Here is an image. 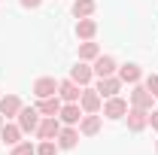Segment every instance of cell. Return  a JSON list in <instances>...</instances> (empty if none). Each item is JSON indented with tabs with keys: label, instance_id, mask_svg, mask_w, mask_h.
Masks as SVG:
<instances>
[{
	"label": "cell",
	"instance_id": "1",
	"mask_svg": "<svg viewBox=\"0 0 158 155\" xmlns=\"http://www.w3.org/2000/svg\"><path fill=\"white\" fill-rule=\"evenodd\" d=\"M128 103H131V107H140V110H155V97H152V91H149L143 82H134V85H131Z\"/></svg>",
	"mask_w": 158,
	"mask_h": 155
},
{
	"label": "cell",
	"instance_id": "23",
	"mask_svg": "<svg viewBox=\"0 0 158 155\" xmlns=\"http://www.w3.org/2000/svg\"><path fill=\"white\" fill-rule=\"evenodd\" d=\"M37 155H58V143H55V140H40L37 143Z\"/></svg>",
	"mask_w": 158,
	"mask_h": 155
},
{
	"label": "cell",
	"instance_id": "16",
	"mask_svg": "<svg viewBox=\"0 0 158 155\" xmlns=\"http://www.w3.org/2000/svg\"><path fill=\"white\" fill-rule=\"evenodd\" d=\"M61 107H64V100H61L58 94H52V97H40V100H37L40 116H58Z\"/></svg>",
	"mask_w": 158,
	"mask_h": 155
},
{
	"label": "cell",
	"instance_id": "7",
	"mask_svg": "<svg viewBox=\"0 0 158 155\" xmlns=\"http://www.w3.org/2000/svg\"><path fill=\"white\" fill-rule=\"evenodd\" d=\"M91 70H94V76H116L118 73V64H116V58L113 55H98L94 58V64H91Z\"/></svg>",
	"mask_w": 158,
	"mask_h": 155
},
{
	"label": "cell",
	"instance_id": "8",
	"mask_svg": "<svg viewBox=\"0 0 158 155\" xmlns=\"http://www.w3.org/2000/svg\"><path fill=\"white\" fill-rule=\"evenodd\" d=\"M79 94H82V85H76L73 79H61L58 82V97L64 103H79Z\"/></svg>",
	"mask_w": 158,
	"mask_h": 155
},
{
	"label": "cell",
	"instance_id": "2",
	"mask_svg": "<svg viewBox=\"0 0 158 155\" xmlns=\"http://www.w3.org/2000/svg\"><path fill=\"white\" fill-rule=\"evenodd\" d=\"M149 113H152V110H140V107H128V113H125V122H128V131H134V134L146 131V128H149Z\"/></svg>",
	"mask_w": 158,
	"mask_h": 155
},
{
	"label": "cell",
	"instance_id": "11",
	"mask_svg": "<svg viewBox=\"0 0 158 155\" xmlns=\"http://www.w3.org/2000/svg\"><path fill=\"white\" fill-rule=\"evenodd\" d=\"M52 94H58V79L55 76H40L37 82H34V97H52Z\"/></svg>",
	"mask_w": 158,
	"mask_h": 155
},
{
	"label": "cell",
	"instance_id": "26",
	"mask_svg": "<svg viewBox=\"0 0 158 155\" xmlns=\"http://www.w3.org/2000/svg\"><path fill=\"white\" fill-rule=\"evenodd\" d=\"M21 6H24V9H37L40 3H43V0H19Z\"/></svg>",
	"mask_w": 158,
	"mask_h": 155
},
{
	"label": "cell",
	"instance_id": "18",
	"mask_svg": "<svg viewBox=\"0 0 158 155\" xmlns=\"http://www.w3.org/2000/svg\"><path fill=\"white\" fill-rule=\"evenodd\" d=\"M21 134H24V131L19 128V122H15V125H12V122H3V128H0V137H3L6 146H15L21 140Z\"/></svg>",
	"mask_w": 158,
	"mask_h": 155
},
{
	"label": "cell",
	"instance_id": "19",
	"mask_svg": "<svg viewBox=\"0 0 158 155\" xmlns=\"http://www.w3.org/2000/svg\"><path fill=\"white\" fill-rule=\"evenodd\" d=\"M94 34H98V21L94 19H79L76 21V37L79 40H94Z\"/></svg>",
	"mask_w": 158,
	"mask_h": 155
},
{
	"label": "cell",
	"instance_id": "13",
	"mask_svg": "<svg viewBox=\"0 0 158 155\" xmlns=\"http://www.w3.org/2000/svg\"><path fill=\"white\" fill-rule=\"evenodd\" d=\"M21 107H24V103H21L19 94H3L0 97V113H3V119H15Z\"/></svg>",
	"mask_w": 158,
	"mask_h": 155
},
{
	"label": "cell",
	"instance_id": "3",
	"mask_svg": "<svg viewBox=\"0 0 158 155\" xmlns=\"http://www.w3.org/2000/svg\"><path fill=\"white\" fill-rule=\"evenodd\" d=\"M128 107H131V103H128L125 97H118V94H116V97H106L100 110H103V116H106V119H113V122H118V119H125V113H128Z\"/></svg>",
	"mask_w": 158,
	"mask_h": 155
},
{
	"label": "cell",
	"instance_id": "21",
	"mask_svg": "<svg viewBox=\"0 0 158 155\" xmlns=\"http://www.w3.org/2000/svg\"><path fill=\"white\" fill-rule=\"evenodd\" d=\"M98 55H100L98 43H91V40H82V43H79V61H94Z\"/></svg>",
	"mask_w": 158,
	"mask_h": 155
},
{
	"label": "cell",
	"instance_id": "14",
	"mask_svg": "<svg viewBox=\"0 0 158 155\" xmlns=\"http://www.w3.org/2000/svg\"><path fill=\"white\" fill-rule=\"evenodd\" d=\"M70 79H73L76 85H82V88H85V85L94 79V70H91V64H88V61H79L76 67L70 70Z\"/></svg>",
	"mask_w": 158,
	"mask_h": 155
},
{
	"label": "cell",
	"instance_id": "25",
	"mask_svg": "<svg viewBox=\"0 0 158 155\" xmlns=\"http://www.w3.org/2000/svg\"><path fill=\"white\" fill-rule=\"evenodd\" d=\"M149 125H152V131L158 134V110H152V113H149Z\"/></svg>",
	"mask_w": 158,
	"mask_h": 155
},
{
	"label": "cell",
	"instance_id": "22",
	"mask_svg": "<svg viewBox=\"0 0 158 155\" xmlns=\"http://www.w3.org/2000/svg\"><path fill=\"white\" fill-rule=\"evenodd\" d=\"M9 155H37V146L31 140H19L15 146H9Z\"/></svg>",
	"mask_w": 158,
	"mask_h": 155
},
{
	"label": "cell",
	"instance_id": "4",
	"mask_svg": "<svg viewBox=\"0 0 158 155\" xmlns=\"http://www.w3.org/2000/svg\"><path fill=\"white\" fill-rule=\"evenodd\" d=\"M15 119H19V128L24 134H37V125H40V110L37 107H21Z\"/></svg>",
	"mask_w": 158,
	"mask_h": 155
},
{
	"label": "cell",
	"instance_id": "27",
	"mask_svg": "<svg viewBox=\"0 0 158 155\" xmlns=\"http://www.w3.org/2000/svg\"><path fill=\"white\" fill-rule=\"evenodd\" d=\"M3 122H6V119H3V113H0V128H3Z\"/></svg>",
	"mask_w": 158,
	"mask_h": 155
},
{
	"label": "cell",
	"instance_id": "9",
	"mask_svg": "<svg viewBox=\"0 0 158 155\" xmlns=\"http://www.w3.org/2000/svg\"><path fill=\"white\" fill-rule=\"evenodd\" d=\"M55 143H58V149H76L79 128H76V125H64V128L58 131V137H55Z\"/></svg>",
	"mask_w": 158,
	"mask_h": 155
},
{
	"label": "cell",
	"instance_id": "20",
	"mask_svg": "<svg viewBox=\"0 0 158 155\" xmlns=\"http://www.w3.org/2000/svg\"><path fill=\"white\" fill-rule=\"evenodd\" d=\"M94 9H98L94 0H76V3H73V15H76V19H91Z\"/></svg>",
	"mask_w": 158,
	"mask_h": 155
},
{
	"label": "cell",
	"instance_id": "24",
	"mask_svg": "<svg viewBox=\"0 0 158 155\" xmlns=\"http://www.w3.org/2000/svg\"><path fill=\"white\" fill-rule=\"evenodd\" d=\"M143 85H146V88L152 91V97H155V100H158V73H149V76H146V82H143Z\"/></svg>",
	"mask_w": 158,
	"mask_h": 155
},
{
	"label": "cell",
	"instance_id": "15",
	"mask_svg": "<svg viewBox=\"0 0 158 155\" xmlns=\"http://www.w3.org/2000/svg\"><path fill=\"white\" fill-rule=\"evenodd\" d=\"M85 116V113H82V107H79V103H64V107H61V113H58V119H61V125H76L79 128V119Z\"/></svg>",
	"mask_w": 158,
	"mask_h": 155
},
{
	"label": "cell",
	"instance_id": "5",
	"mask_svg": "<svg viewBox=\"0 0 158 155\" xmlns=\"http://www.w3.org/2000/svg\"><path fill=\"white\" fill-rule=\"evenodd\" d=\"M61 128H64V125H61L58 116H43L40 125H37V140H55Z\"/></svg>",
	"mask_w": 158,
	"mask_h": 155
},
{
	"label": "cell",
	"instance_id": "10",
	"mask_svg": "<svg viewBox=\"0 0 158 155\" xmlns=\"http://www.w3.org/2000/svg\"><path fill=\"white\" fill-rule=\"evenodd\" d=\"M122 85H125V82L118 76H100L98 79V94L103 97V100H106V97H116L118 91H122Z\"/></svg>",
	"mask_w": 158,
	"mask_h": 155
},
{
	"label": "cell",
	"instance_id": "6",
	"mask_svg": "<svg viewBox=\"0 0 158 155\" xmlns=\"http://www.w3.org/2000/svg\"><path fill=\"white\" fill-rule=\"evenodd\" d=\"M79 107H82V113H100V107H103V97L98 94V88H82V94H79Z\"/></svg>",
	"mask_w": 158,
	"mask_h": 155
},
{
	"label": "cell",
	"instance_id": "28",
	"mask_svg": "<svg viewBox=\"0 0 158 155\" xmlns=\"http://www.w3.org/2000/svg\"><path fill=\"white\" fill-rule=\"evenodd\" d=\"M155 152H158V140H155Z\"/></svg>",
	"mask_w": 158,
	"mask_h": 155
},
{
	"label": "cell",
	"instance_id": "12",
	"mask_svg": "<svg viewBox=\"0 0 158 155\" xmlns=\"http://www.w3.org/2000/svg\"><path fill=\"white\" fill-rule=\"evenodd\" d=\"M100 125H103V116H98V113H85V116L79 119V134L94 137L100 131Z\"/></svg>",
	"mask_w": 158,
	"mask_h": 155
},
{
	"label": "cell",
	"instance_id": "17",
	"mask_svg": "<svg viewBox=\"0 0 158 155\" xmlns=\"http://www.w3.org/2000/svg\"><path fill=\"white\" fill-rule=\"evenodd\" d=\"M116 76L122 79L125 85H134V82H140V79H143V70H140V64H122Z\"/></svg>",
	"mask_w": 158,
	"mask_h": 155
}]
</instances>
